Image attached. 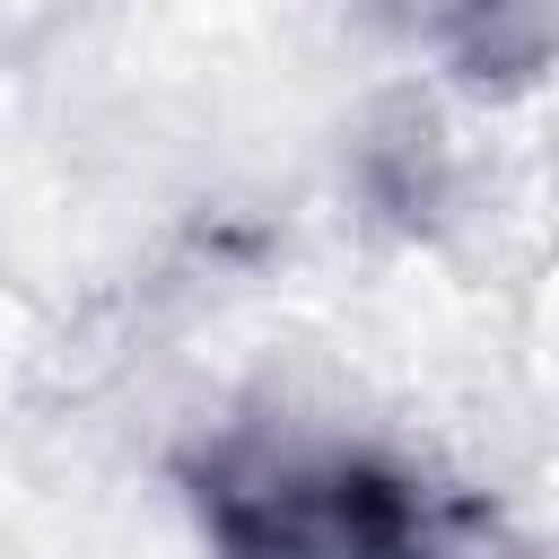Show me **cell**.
Returning a JSON list of instances; mask_svg holds the SVG:
<instances>
[{
	"instance_id": "6da1fadb",
	"label": "cell",
	"mask_w": 559,
	"mask_h": 559,
	"mask_svg": "<svg viewBox=\"0 0 559 559\" xmlns=\"http://www.w3.org/2000/svg\"><path fill=\"white\" fill-rule=\"evenodd\" d=\"M192 507L218 559H515L472 507L428 498L376 454H271L227 445L192 463Z\"/></svg>"
},
{
	"instance_id": "7a4b0ae2",
	"label": "cell",
	"mask_w": 559,
	"mask_h": 559,
	"mask_svg": "<svg viewBox=\"0 0 559 559\" xmlns=\"http://www.w3.org/2000/svg\"><path fill=\"white\" fill-rule=\"evenodd\" d=\"M367 17H384L402 44L437 52L480 96L533 87L559 52V0H367Z\"/></svg>"
}]
</instances>
